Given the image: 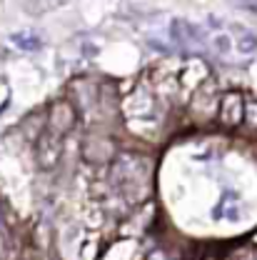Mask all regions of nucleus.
I'll use <instances>...</instances> for the list:
<instances>
[{"label":"nucleus","instance_id":"f257e3e1","mask_svg":"<svg viewBox=\"0 0 257 260\" xmlns=\"http://www.w3.org/2000/svg\"><path fill=\"white\" fill-rule=\"evenodd\" d=\"M148 173H150V162L135 155H120L113 165V180L123 195H135V198L145 195Z\"/></svg>","mask_w":257,"mask_h":260},{"label":"nucleus","instance_id":"1a4fd4ad","mask_svg":"<svg viewBox=\"0 0 257 260\" xmlns=\"http://www.w3.org/2000/svg\"><path fill=\"white\" fill-rule=\"evenodd\" d=\"M257 48V38L252 32H245L242 38H240V50H245V53H250V50H255Z\"/></svg>","mask_w":257,"mask_h":260},{"label":"nucleus","instance_id":"7ed1b4c3","mask_svg":"<svg viewBox=\"0 0 257 260\" xmlns=\"http://www.w3.org/2000/svg\"><path fill=\"white\" fill-rule=\"evenodd\" d=\"M72 125H75V113H72L70 103L58 100V103L50 108V113H48L45 128L50 130V133H55V135H60V138H65V133H70Z\"/></svg>","mask_w":257,"mask_h":260},{"label":"nucleus","instance_id":"ddd939ff","mask_svg":"<svg viewBox=\"0 0 257 260\" xmlns=\"http://www.w3.org/2000/svg\"><path fill=\"white\" fill-rule=\"evenodd\" d=\"M240 255H242V253H232L227 260H257V258H240Z\"/></svg>","mask_w":257,"mask_h":260},{"label":"nucleus","instance_id":"20e7f679","mask_svg":"<svg viewBox=\"0 0 257 260\" xmlns=\"http://www.w3.org/2000/svg\"><path fill=\"white\" fill-rule=\"evenodd\" d=\"M245 108H247V103H245V98L240 93H227L220 100V120L225 125H230V128L240 125L245 120Z\"/></svg>","mask_w":257,"mask_h":260},{"label":"nucleus","instance_id":"f03ea898","mask_svg":"<svg viewBox=\"0 0 257 260\" xmlns=\"http://www.w3.org/2000/svg\"><path fill=\"white\" fill-rule=\"evenodd\" d=\"M123 110H125V115H128L130 120L135 123L137 118L140 120H155V98L150 95L145 88H137L132 95H128L123 100Z\"/></svg>","mask_w":257,"mask_h":260},{"label":"nucleus","instance_id":"f8f14e48","mask_svg":"<svg viewBox=\"0 0 257 260\" xmlns=\"http://www.w3.org/2000/svg\"><path fill=\"white\" fill-rule=\"evenodd\" d=\"M215 45H217V50H227V48H230V40H227V38H217Z\"/></svg>","mask_w":257,"mask_h":260},{"label":"nucleus","instance_id":"0eeeda50","mask_svg":"<svg viewBox=\"0 0 257 260\" xmlns=\"http://www.w3.org/2000/svg\"><path fill=\"white\" fill-rule=\"evenodd\" d=\"M83 153H85V158L93 162H105L110 160L113 155H115V145H113V140H107V138H88L85 140V145H83Z\"/></svg>","mask_w":257,"mask_h":260},{"label":"nucleus","instance_id":"9d476101","mask_svg":"<svg viewBox=\"0 0 257 260\" xmlns=\"http://www.w3.org/2000/svg\"><path fill=\"white\" fill-rule=\"evenodd\" d=\"M245 123L250 128H257V103H247V108H245Z\"/></svg>","mask_w":257,"mask_h":260},{"label":"nucleus","instance_id":"39448f33","mask_svg":"<svg viewBox=\"0 0 257 260\" xmlns=\"http://www.w3.org/2000/svg\"><path fill=\"white\" fill-rule=\"evenodd\" d=\"M40 143H38V155H40V165L43 168H53L55 162L60 160V150H63V138L50 133L45 128L40 133Z\"/></svg>","mask_w":257,"mask_h":260},{"label":"nucleus","instance_id":"6e6552de","mask_svg":"<svg viewBox=\"0 0 257 260\" xmlns=\"http://www.w3.org/2000/svg\"><path fill=\"white\" fill-rule=\"evenodd\" d=\"M200 30L193 28L190 23H185V20H175L172 23V38L177 40V43H182V45H190V43H197L200 38Z\"/></svg>","mask_w":257,"mask_h":260},{"label":"nucleus","instance_id":"9b49d317","mask_svg":"<svg viewBox=\"0 0 257 260\" xmlns=\"http://www.w3.org/2000/svg\"><path fill=\"white\" fill-rule=\"evenodd\" d=\"M13 40H15L20 48H38V45H40L38 40H32V38H23V35H15Z\"/></svg>","mask_w":257,"mask_h":260},{"label":"nucleus","instance_id":"423d86ee","mask_svg":"<svg viewBox=\"0 0 257 260\" xmlns=\"http://www.w3.org/2000/svg\"><path fill=\"white\" fill-rule=\"evenodd\" d=\"M207 75H210V70H207L205 60H200V58H188V60L182 63L180 83H182L185 90H195V88H200V85L207 80Z\"/></svg>","mask_w":257,"mask_h":260}]
</instances>
